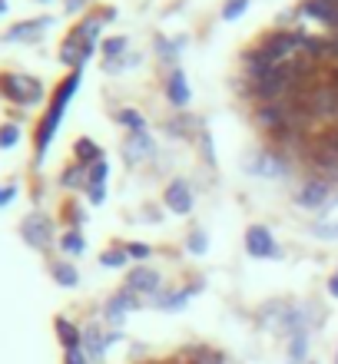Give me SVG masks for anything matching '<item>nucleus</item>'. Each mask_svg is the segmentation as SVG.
<instances>
[{
  "instance_id": "obj_33",
  "label": "nucleus",
  "mask_w": 338,
  "mask_h": 364,
  "mask_svg": "<svg viewBox=\"0 0 338 364\" xmlns=\"http://www.w3.org/2000/svg\"><path fill=\"white\" fill-rule=\"evenodd\" d=\"M249 7V0H229L226 4V10H223V20H236V17H242V10Z\"/></svg>"
},
{
  "instance_id": "obj_42",
  "label": "nucleus",
  "mask_w": 338,
  "mask_h": 364,
  "mask_svg": "<svg viewBox=\"0 0 338 364\" xmlns=\"http://www.w3.org/2000/svg\"><path fill=\"white\" fill-rule=\"evenodd\" d=\"M83 4H87V0H67V10H73V14H77Z\"/></svg>"
},
{
  "instance_id": "obj_13",
  "label": "nucleus",
  "mask_w": 338,
  "mask_h": 364,
  "mask_svg": "<svg viewBox=\"0 0 338 364\" xmlns=\"http://www.w3.org/2000/svg\"><path fill=\"white\" fill-rule=\"evenodd\" d=\"M312 113L325 116V119H338V87H322L312 93Z\"/></svg>"
},
{
  "instance_id": "obj_26",
  "label": "nucleus",
  "mask_w": 338,
  "mask_h": 364,
  "mask_svg": "<svg viewBox=\"0 0 338 364\" xmlns=\"http://www.w3.org/2000/svg\"><path fill=\"white\" fill-rule=\"evenodd\" d=\"M60 249L67 252V255H83V249H87V242H83V235H80V229H70L63 239H60Z\"/></svg>"
},
{
  "instance_id": "obj_22",
  "label": "nucleus",
  "mask_w": 338,
  "mask_h": 364,
  "mask_svg": "<svg viewBox=\"0 0 338 364\" xmlns=\"http://www.w3.org/2000/svg\"><path fill=\"white\" fill-rule=\"evenodd\" d=\"M315 163H319L325 182H329V179L338 182V153H335V149H329V146H319V149H315Z\"/></svg>"
},
{
  "instance_id": "obj_8",
  "label": "nucleus",
  "mask_w": 338,
  "mask_h": 364,
  "mask_svg": "<svg viewBox=\"0 0 338 364\" xmlns=\"http://www.w3.org/2000/svg\"><path fill=\"white\" fill-rule=\"evenodd\" d=\"M259 50L272 60V63H282L292 50H299V33H272V37L265 40Z\"/></svg>"
},
{
  "instance_id": "obj_25",
  "label": "nucleus",
  "mask_w": 338,
  "mask_h": 364,
  "mask_svg": "<svg viewBox=\"0 0 338 364\" xmlns=\"http://www.w3.org/2000/svg\"><path fill=\"white\" fill-rule=\"evenodd\" d=\"M73 153H77V163L80 166H93V163H100V159H103V153H100V146L93 143V139H77Z\"/></svg>"
},
{
  "instance_id": "obj_23",
  "label": "nucleus",
  "mask_w": 338,
  "mask_h": 364,
  "mask_svg": "<svg viewBox=\"0 0 338 364\" xmlns=\"http://www.w3.org/2000/svg\"><path fill=\"white\" fill-rule=\"evenodd\" d=\"M50 275H53V282L63 288H77L80 285V272L70 265V262H53L50 265Z\"/></svg>"
},
{
  "instance_id": "obj_3",
  "label": "nucleus",
  "mask_w": 338,
  "mask_h": 364,
  "mask_svg": "<svg viewBox=\"0 0 338 364\" xmlns=\"http://www.w3.org/2000/svg\"><path fill=\"white\" fill-rule=\"evenodd\" d=\"M20 235L27 242L30 249H50V242H53V222L47 215H27L23 225H20Z\"/></svg>"
},
{
  "instance_id": "obj_37",
  "label": "nucleus",
  "mask_w": 338,
  "mask_h": 364,
  "mask_svg": "<svg viewBox=\"0 0 338 364\" xmlns=\"http://www.w3.org/2000/svg\"><path fill=\"white\" fill-rule=\"evenodd\" d=\"M90 202H93V205H100V202L107 199V186H90Z\"/></svg>"
},
{
  "instance_id": "obj_41",
  "label": "nucleus",
  "mask_w": 338,
  "mask_h": 364,
  "mask_svg": "<svg viewBox=\"0 0 338 364\" xmlns=\"http://www.w3.org/2000/svg\"><path fill=\"white\" fill-rule=\"evenodd\" d=\"M329 295H332V298H338V272L329 278Z\"/></svg>"
},
{
  "instance_id": "obj_35",
  "label": "nucleus",
  "mask_w": 338,
  "mask_h": 364,
  "mask_svg": "<svg viewBox=\"0 0 338 364\" xmlns=\"http://www.w3.org/2000/svg\"><path fill=\"white\" fill-rule=\"evenodd\" d=\"M63 364H90V358L83 348H77V351H67V355H63Z\"/></svg>"
},
{
  "instance_id": "obj_9",
  "label": "nucleus",
  "mask_w": 338,
  "mask_h": 364,
  "mask_svg": "<svg viewBox=\"0 0 338 364\" xmlns=\"http://www.w3.org/2000/svg\"><path fill=\"white\" fill-rule=\"evenodd\" d=\"M166 209L176 212V215H186V212L193 209V189H189L186 179L169 182V189H166Z\"/></svg>"
},
{
  "instance_id": "obj_5",
  "label": "nucleus",
  "mask_w": 338,
  "mask_h": 364,
  "mask_svg": "<svg viewBox=\"0 0 338 364\" xmlns=\"http://www.w3.org/2000/svg\"><path fill=\"white\" fill-rule=\"evenodd\" d=\"M285 169H289V163H285L282 156L269 153V149H262V153H252V156H249V173H252V176L279 179V176H285Z\"/></svg>"
},
{
  "instance_id": "obj_19",
  "label": "nucleus",
  "mask_w": 338,
  "mask_h": 364,
  "mask_svg": "<svg viewBox=\"0 0 338 364\" xmlns=\"http://www.w3.org/2000/svg\"><path fill=\"white\" fill-rule=\"evenodd\" d=\"M285 311H289V305H285V301H272V305H265V308L259 311V325L269 328V331H282Z\"/></svg>"
},
{
  "instance_id": "obj_11",
  "label": "nucleus",
  "mask_w": 338,
  "mask_h": 364,
  "mask_svg": "<svg viewBox=\"0 0 338 364\" xmlns=\"http://www.w3.org/2000/svg\"><path fill=\"white\" fill-rule=\"evenodd\" d=\"M196 291H199V282L189 288H179V291H163V288H159L153 295V305L163 308V311H179V308H186V301H189Z\"/></svg>"
},
{
  "instance_id": "obj_32",
  "label": "nucleus",
  "mask_w": 338,
  "mask_h": 364,
  "mask_svg": "<svg viewBox=\"0 0 338 364\" xmlns=\"http://www.w3.org/2000/svg\"><path fill=\"white\" fill-rule=\"evenodd\" d=\"M186 245H189V252H193V255H203V252L209 249V239H206V232L196 229L193 235H189V242H186Z\"/></svg>"
},
{
  "instance_id": "obj_44",
  "label": "nucleus",
  "mask_w": 338,
  "mask_h": 364,
  "mask_svg": "<svg viewBox=\"0 0 338 364\" xmlns=\"http://www.w3.org/2000/svg\"><path fill=\"white\" fill-rule=\"evenodd\" d=\"M156 364H173V361H156Z\"/></svg>"
},
{
  "instance_id": "obj_31",
  "label": "nucleus",
  "mask_w": 338,
  "mask_h": 364,
  "mask_svg": "<svg viewBox=\"0 0 338 364\" xmlns=\"http://www.w3.org/2000/svg\"><path fill=\"white\" fill-rule=\"evenodd\" d=\"M20 139V129L14 123H4L0 126V149H10V146H17Z\"/></svg>"
},
{
  "instance_id": "obj_36",
  "label": "nucleus",
  "mask_w": 338,
  "mask_h": 364,
  "mask_svg": "<svg viewBox=\"0 0 338 364\" xmlns=\"http://www.w3.org/2000/svg\"><path fill=\"white\" fill-rule=\"evenodd\" d=\"M123 47H126V40L116 37V40H110V43H103V53H107V57H116V53H120Z\"/></svg>"
},
{
  "instance_id": "obj_29",
  "label": "nucleus",
  "mask_w": 338,
  "mask_h": 364,
  "mask_svg": "<svg viewBox=\"0 0 338 364\" xmlns=\"http://www.w3.org/2000/svg\"><path fill=\"white\" fill-rule=\"evenodd\" d=\"M60 182H63L67 189H73V186H83V182H87V166H80V163H77V166H70Z\"/></svg>"
},
{
  "instance_id": "obj_24",
  "label": "nucleus",
  "mask_w": 338,
  "mask_h": 364,
  "mask_svg": "<svg viewBox=\"0 0 338 364\" xmlns=\"http://www.w3.org/2000/svg\"><path fill=\"white\" fill-rule=\"evenodd\" d=\"M169 100H173L176 106L189 103V83H186L183 70H173V73H169Z\"/></svg>"
},
{
  "instance_id": "obj_21",
  "label": "nucleus",
  "mask_w": 338,
  "mask_h": 364,
  "mask_svg": "<svg viewBox=\"0 0 338 364\" xmlns=\"http://www.w3.org/2000/svg\"><path fill=\"white\" fill-rule=\"evenodd\" d=\"M305 14L322 20V23H329V27H335V20H338V7L329 4V0H309V4H305Z\"/></svg>"
},
{
  "instance_id": "obj_6",
  "label": "nucleus",
  "mask_w": 338,
  "mask_h": 364,
  "mask_svg": "<svg viewBox=\"0 0 338 364\" xmlns=\"http://www.w3.org/2000/svg\"><path fill=\"white\" fill-rule=\"evenodd\" d=\"M133 308H139V295H133L130 288H123L120 295H113L107 301V308H103V318H107L110 325H123V318L130 315Z\"/></svg>"
},
{
  "instance_id": "obj_14",
  "label": "nucleus",
  "mask_w": 338,
  "mask_h": 364,
  "mask_svg": "<svg viewBox=\"0 0 338 364\" xmlns=\"http://www.w3.org/2000/svg\"><path fill=\"white\" fill-rule=\"evenodd\" d=\"M90 53H93V47H90V43H83V40H80L77 33H70L67 43L60 47V60H63L67 67H77V70L83 67V63H87Z\"/></svg>"
},
{
  "instance_id": "obj_18",
  "label": "nucleus",
  "mask_w": 338,
  "mask_h": 364,
  "mask_svg": "<svg viewBox=\"0 0 338 364\" xmlns=\"http://www.w3.org/2000/svg\"><path fill=\"white\" fill-rule=\"evenodd\" d=\"M149 153H153V143H149V136H146V133H133L130 139H126V146H123V159L130 166L139 163V159H143V156H149Z\"/></svg>"
},
{
  "instance_id": "obj_15",
  "label": "nucleus",
  "mask_w": 338,
  "mask_h": 364,
  "mask_svg": "<svg viewBox=\"0 0 338 364\" xmlns=\"http://www.w3.org/2000/svg\"><path fill=\"white\" fill-rule=\"evenodd\" d=\"M53 328H57V338H60V345H63V351H77V348H83V331H80L70 318H57Z\"/></svg>"
},
{
  "instance_id": "obj_45",
  "label": "nucleus",
  "mask_w": 338,
  "mask_h": 364,
  "mask_svg": "<svg viewBox=\"0 0 338 364\" xmlns=\"http://www.w3.org/2000/svg\"><path fill=\"white\" fill-rule=\"evenodd\" d=\"M335 364H338V355H335Z\"/></svg>"
},
{
  "instance_id": "obj_39",
  "label": "nucleus",
  "mask_w": 338,
  "mask_h": 364,
  "mask_svg": "<svg viewBox=\"0 0 338 364\" xmlns=\"http://www.w3.org/2000/svg\"><path fill=\"white\" fill-rule=\"evenodd\" d=\"M14 196H17V186H0V205H7Z\"/></svg>"
},
{
  "instance_id": "obj_1",
  "label": "nucleus",
  "mask_w": 338,
  "mask_h": 364,
  "mask_svg": "<svg viewBox=\"0 0 338 364\" xmlns=\"http://www.w3.org/2000/svg\"><path fill=\"white\" fill-rule=\"evenodd\" d=\"M80 73H83V67L73 70V73H70V77L60 83L57 93H53V103H50L47 116L40 119V126H37V159H43V156H47L50 139L57 136V126H60V119H63V109H67L70 96L77 93V87H80Z\"/></svg>"
},
{
  "instance_id": "obj_20",
  "label": "nucleus",
  "mask_w": 338,
  "mask_h": 364,
  "mask_svg": "<svg viewBox=\"0 0 338 364\" xmlns=\"http://www.w3.org/2000/svg\"><path fill=\"white\" fill-rule=\"evenodd\" d=\"M285 364H309V331H299V335L289 338V355Z\"/></svg>"
},
{
  "instance_id": "obj_2",
  "label": "nucleus",
  "mask_w": 338,
  "mask_h": 364,
  "mask_svg": "<svg viewBox=\"0 0 338 364\" xmlns=\"http://www.w3.org/2000/svg\"><path fill=\"white\" fill-rule=\"evenodd\" d=\"M0 96H7L10 103L33 106L43 100V87L33 77H20V73H0Z\"/></svg>"
},
{
  "instance_id": "obj_28",
  "label": "nucleus",
  "mask_w": 338,
  "mask_h": 364,
  "mask_svg": "<svg viewBox=\"0 0 338 364\" xmlns=\"http://www.w3.org/2000/svg\"><path fill=\"white\" fill-rule=\"evenodd\" d=\"M107 173H110L107 159H100V163L90 166V169H87V189H90V186H107Z\"/></svg>"
},
{
  "instance_id": "obj_4",
  "label": "nucleus",
  "mask_w": 338,
  "mask_h": 364,
  "mask_svg": "<svg viewBox=\"0 0 338 364\" xmlns=\"http://www.w3.org/2000/svg\"><path fill=\"white\" fill-rule=\"evenodd\" d=\"M245 249H249L252 259H279L282 255L275 239H272V232L265 229V225H252V229L245 232Z\"/></svg>"
},
{
  "instance_id": "obj_40",
  "label": "nucleus",
  "mask_w": 338,
  "mask_h": 364,
  "mask_svg": "<svg viewBox=\"0 0 338 364\" xmlns=\"http://www.w3.org/2000/svg\"><path fill=\"white\" fill-rule=\"evenodd\" d=\"M322 146H329V149H335V153H338V129H332V133L322 139Z\"/></svg>"
},
{
  "instance_id": "obj_17",
  "label": "nucleus",
  "mask_w": 338,
  "mask_h": 364,
  "mask_svg": "<svg viewBox=\"0 0 338 364\" xmlns=\"http://www.w3.org/2000/svg\"><path fill=\"white\" fill-rule=\"evenodd\" d=\"M50 27V17H40V20H23V23H14V27L4 33V40H37V33Z\"/></svg>"
},
{
  "instance_id": "obj_34",
  "label": "nucleus",
  "mask_w": 338,
  "mask_h": 364,
  "mask_svg": "<svg viewBox=\"0 0 338 364\" xmlns=\"http://www.w3.org/2000/svg\"><path fill=\"white\" fill-rule=\"evenodd\" d=\"M149 252H153V249H149V245H143V242H130V245H126V255H130V259H139V262L149 259Z\"/></svg>"
},
{
  "instance_id": "obj_7",
  "label": "nucleus",
  "mask_w": 338,
  "mask_h": 364,
  "mask_svg": "<svg viewBox=\"0 0 338 364\" xmlns=\"http://www.w3.org/2000/svg\"><path fill=\"white\" fill-rule=\"evenodd\" d=\"M159 285H163L159 272L146 269V265H139V269H133L130 275H126V288H130L133 295H156V291H159Z\"/></svg>"
},
{
  "instance_id": "obj_30",
  "label": "nucleus",
  "mask_w": 338,
  "mask_h": 364,
  "mask_svg": "<svg viewBox=\"0 0 338 364\" xmlns=\"http://www.w3.org/2000/svg\"><path fill=\"white\" fill-rule=\"evenodd\" d=\"M116 119H120L123 126H130L133 133H143V116L136 113V109H120V113H116Z\"/></svg>"
},
{
  "instance_id": "obj_38",
  "label": "nucleus",
  "mask_w": 338,
  "mask_h": 364,
  "mask_svg": "<svg viewBox=\"0 0 338 364\" xmlns=\"http://www.w3.org/2000/svg\"><path fill=\"white\" fill-rule=\"evenodd\" d=\"M169 129H173V133L189 136V133H193V123H189V119H176V123H169Z\"/></svg>"
},
{
  "instance_id": "obj_27",
  "label": "nucleus",
  "mask_w": 338,
  "mask_h": 364,
  "mask_svg": "<svg viewBox=\"0 0 338 364\" xmlns=\"http://www.w3.org/2000/svg\"><path fill=\"white\" fill-rule=\"evenodd\" d=\"M126 259H130V255H126V249H110V252H103V255H100V265H103V269H123Z\"/></svg>"
},
{
  "instance_id": "obj_10",
  "label": "nucleus",
  "mask_w": 338,
  "mask_h": 364,
  "mask_svg": "<svg viewBox=\"0 0 338 364\" xmlns=\"http://www.w3.org/2000/svg\"><path fill=\"white\" fill-rule=\"evenodd\" d=\"M295 202H299L302 209H322L325 202H329V182L325 179H312L302 186V192L295 196Z\"/></svg>"
},
{
  "instance_id": "obj_43",
  "label": "nucleus",
  "mask_w": 338,
  "mask_h": 364,
  "mask_svg": "<svg viewBox=\"0 0 338 364\" xmlns=\"http://www.w3.org/2000/svg\"><path fill=\"white\" fill-rule=\"evenodd\" d=\"M4 10H7V0H0V14H4Z\"/></svg>"
},
{
  "instance_id": "obj_16",
  "label": "nucleus",
  "mask_w": 338,
  "mask_h": 364,
  "mask_svg": "<svg viewBox=\"0 0 338 364\" xmlns=\"http://www.w3.org/2000/svg\"><path fill=\"white\" fill-rule=\"evenodd\" d=\"M312 232H315L319 239H338V199L322 209V215H319V222L312 225Z\"/></svg>"
},
{
  "instance_id": "obj_12",
  "label": "nucleus",
  "mask_w": 338,
  "mask_h": 364,
  "mask_svg": "<svg viewBox=\"0 0 338 364\" xmlns=\"http://www.w3.org/2000/svg\"><path fill=\"white\" fill-rule=\"evenodd\" d=\"M110 348V335H103V328L100 325H87L83 328V351H87L90 361H103Z\"/></svg>"
},
{
  "instance_id": "obj_46",
  "label": "nucleus",
  "mask_w": 338,
  "mask_h": 364,
  "mask_svg": "<svg viewBox=\"0 0 338 364\" xmlns=\"http://www.w3.org/2000/svg\"><path fill=\"white\" fill-rule=\"evenodd\" d=\"M335 27H338V20H335Z\"/></svg>"
}]
</instances>
